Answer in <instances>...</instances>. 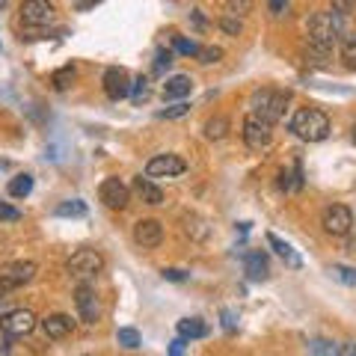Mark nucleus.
I'll return each mask as SVG.
<instances>
[{
	"label": "nucleus",
	"instance_id": "2",
	"mask_svg": "<svg viewBox=\"0 0 356 356\" xmlns=\"http://www.w3.org/2000/svg\"><path fill=\"white\" fill-rule=\"evenodd\" d=\"M309 42L321 48H333L344 36V15L330 9V12H315L309 21Z\"/></svg>",
	"mask_w": 356,
	"mask_h": 356
},
{
	"label": "nucleus",
	"instance_id": "30",
	"mask_svg": "<svg viewBox=\"0 0 356 356\" xmlns=\"http://www.w3.org/2000/svg\"><path fill=\"white\" fill-rule=\"evenodd\" d=\"M196 57H199V63H205V66H211V63H220V59H223V48L205 45V48H199V51H196Z\"/></svg>",
	"mask_w": 356,
	"mask_h": 356
},
{
	"label": "nucleus",
	"instance_id": "23",
	"mask_svg": "<svg viewBox=\"0 0 356 356\" xmlns=\"http://www.w3.org/2000/svg\"><path fill=\"white\" fill-rule=\"evenodd\" d=\"M184 232L190 235L193 241H205V237H208V223L202 220V217L190 214V217H184Z\"/></svg>",
	"mask_w": 356,
	"mask_h": 356
},
{
	"label": "nucleus",
	"instance_id": "42",
	"mask_svg": "<svg viewBox=\"0 0 356 356\" xmlns=\"http://www.w3.org/2000/svg\"><path fill=\"white\" fill-rule=\"evenodd\" d=\"M267 6H270V12H273V15H282V12H285V6H288V0H267Z\"/></svg>",
	"mask_w": 356,
	"mask_h": 356
},
{
	"label": "nucleus",
	"instance_id": "5",
	"mask_svg": "<svg viewBox=\"0 0 356 356\" xmlns=\"http://www.w3.org/2000/svg\"><path fill=\"white\" fill-rule=\"evenodd\" d=\"M241 137H244L246 148H253V152H261V148H267V146H270V140H273V125L267 122V119L250 113V116L244 119Z\"/></svg>",
	"mask_w": 356,
	"mask_h": 356
},
{
	"label": "nucleus",
	"instance_id": "16",
	"mask_svg": "<svg viewBox=\"0 0 356 356\" xmlns=\"http://www.w3.org/2000/svg\"><path fill=\"white\" fill-rule=\"evenodd\" d=\"M134 193H137V199L146 202V205H164V190L157 187L152 178H143V175H137L134 178Z\"/></svg>",
	"mask_w": 356,
	"mask_h": 356
},
{
	"label": "nucleus",
	"instance_id": "27",
	"mask_svg": "<svg viewBox=\"0 0 356 356\" xmlns=\"http://www.w3.org/2000/svg\"><path fill=\"white\" fill-rule=\"evenodd\" d=\"M330 273H333V279L335 282H342V285H356V267H348V264H333L330 267Z\"/></svg>",
	"mask_w": 356,
	"mask_h": 356
},
{
	"label": "nucleus",
	"instance_id": "40",
	"mask_svg": "<svg viewBox=\"0 0 356 356\" xmlns=\"http://www.w3.org/2000/svg\"><path fill=\"white\" fill-rule=\"evenodd\" d=\"M330 3H333V9H335V12H350V9H353V3H356V0H330Z\"/></svg>",
	"mask_w": 356,
	"mask_h": 356
},
{
	"label": "nucleus",
	"instance_id": "33",
	"mask_svg": "<svg viewBox=\"0 0 356 356\" xmlns=\"http://www.w3.org/2000/svg\"><path fill=\"white\" fill-rule=\"evenodd\" d=\"M190 113V104H184V101H175L172 107H166V110L157 113V119H181Z\"/></svg>",
	"mask_w": 356,
	"mask_h": 356
},
{
	"label": "nucleus",
	"instance_id": "15",
	"mask_svg": "<svg viewBox=\"0 0 356 356\" xmlns=\"http://www.w3.org/2000/svg\"><path fill=\"white\" fill-rule=\"evenodd\" d=\"M42 333L48 335L51 342H59V339H66V335H72L75 333V321L68 318V315H48V318L42 321Z\"/></svg>",
	"mask_w": 356,
	"mask_h": 356
},
{
	"label": "nucleus",
	"instance_id": "9",
	"mask_svg": "<svg viewBox=\"0 0 356 356\" xmlns=\"http://www.w3.org/2000/svg\"><path fill=\"white\" fill-rule=\"evenodd\" d=\"M98 199L110 208V211H125L128 202H131V190H128V184L119 181V178H104L101 187H98Z\"/></svg>",
	"mask_w": 356,
	"mask_h": 356
},
{
	"label": "nucleus",
	"instance_id": "10",
	"mask_svg": "<svg viewBox=\"0 0 356 356\" xmlns=\"http://www.w3.org/2000/svg\"><path fill=\"white\" fill-rule=\"evenodd\" d=\"M187 172V161L178 155H155L146 164V175L148 178H175Z\"/></svg>",
	"mask_w": 356,
	"mask_h": 356
},
{
	"label": "nucleus",
	"instance_id": "46",
	"mask_svg": "<svg viewBox=\"0 0 356 356\" xmlns=\"http://www.w3.org/2000/svg\"><path fill=\"white\" fill-rule=\"evenodd\" d=\"M350 137H353V143H356V125H353V134Z\"/></svg>",
	"mask_w": 356,
	"mask_h": 356
},
{
	"label": "nucleus",
	"instance_id": "41",
	"mask_svg": "<svg viewBox=\"0 0 356 356\" xmlns=\"http://www.w3.org/2000/svg\"><path fill=\"white\" fill-rule=\"evenodd\" d=\"M184 348H187V339H184V335H178V339L170 344V353L178 356V353H184Z\"/></svg>",
	"mask_w": 356,
	"mask_h": 356
},
{
	"label": "nucleus",
	"instance_id": "31",
	"mask_svg": "<svg viewBox=\"0 0 356 356\" xmlns=\"http://www.w3.org/2000/svg\"><path fill=\"white\" fill-rule=\"evenodd\" d=\"M342 59H344V66L356 72V39H344L342 42Z\"/></svg>",
	"mask_w": 356,
	"mask_h": 356
},
{
	"label": "nucleus",
	"instance_id": "28",
	"mask_svg": "<svg viewBox=\"0 0 356 356\" xmlns=\"http://www.w3.org/2000/svg\"><path fill=\"white\" fill-rule=\"evenodd\" d=\"M75 77H77V72L72 66H66V68H59V72H54V77H51V83H54V89H59V92H63V89H68L75 83Z\"/></svg>",
	"mask_w": 356,
	"mask_h": 356
},
{
	"label": "nucleus",
	"instance_id": "12",
	"mask_svg": "<svg viewBox=\"0 0 356 356\" xmlns=\"http://www.w3.org/2000/svg\"><path fill=\"white\" fill-rule=\"evenodd\" d=\"M75 306H77V315H81L83 324H98V318H101V309H98V297L95 291L89 288V282H81L75 291Z\"/></svg>",
	"mask_w": 356,
	"mask_h": 356
},
{
	"label": "nucleus",
	"instance_id": "19",
	"mask_svg": "<svg viewBox=\"0 0 356 356\" xmlns=\"http://www.w3.org/2000/svg\"><path fill=\"white\" fill-rule=\"evenodd\" d=\"M267 244H270V246H273V253L279 255V259H285V261H288V267H294V270H297V267L303 264V259H300V255L294 253V246H291L288 241H282L279 235H273V232H270V235H267Z\"/></svg>",
	"mask_w": 356,
	"mask_h": 356
},
{
	"label": "nucleus",
	"instance_id": "34",
	"mask_svg": "<svg viewBox=\"0 0 356 356\" xmlns=\"http://www.w3.org/2000/svg\"><path fill=\"white\" fill-rule=\"evenodd\" d=\"M172 48H175L178 54H187V57H196V51H199V45H196L193 39H184V36H175Z\"/></svg>",
	"mask_w": 356,
	"mask_h": 356
},
{
	"label": "nucleus",
	"instance_id": "13",
	"mask_svg": "<svg viewBox=\"0 0 356 356\" xmlns=\"http://www.w3.org/2000/svg\"><path fill=\"white\" fill-rule=\"evenodd\" d=\"M0 330L6 335H27V333L36 330V315L30 309L6 312V315H0Z\"/></svg>",
	"mask_w": 356,
	"mask_h": 356
},
{
	"label": "nucleus",
	"instance_id": "38",
	"mask_svg": "<svg viewBox=\"0 0 356 356\" xmlns=\"http://www.w3.org/2000/svg\"><path fill=\"white\" fill-rule=\"evenodd\" d=\"M170 66H172V51H157V57H155V72L164 75V68H170Z\"/></svg>",
	"mask_w": 356,
	"mask_h": 356
},
{
	"label": "nucleus",
	"instance_id": "25",
	"mask_svg": "<svg viewBox=\"0 0 356 356\" xmlns=\"http://www.w3.org/2000/svg\"><path fill=\"white\" fill-rule=\"evenodd\" d=\"M333 57V48H321V45H312L309 42V48H306V63H312V66H326V59Z\"/></svg>",
	"mask_w": 356,
	"mask_h": 356
},
{
	"label": "nucleus",
	"instance_id": "24",
	"mask_svg": "<svg viewBox=\"0 0 356 356\" xmlns=\"http://www.w3.org/2000/svg\"><path fill=\"white\" fill-rule=\"evenodd\" d=\"M116 342H119V344H122V348H125V350H137V348H140V344H143V339H140V333H137V330H134V326H122V330H119V333H116Z\"/></svg>",
	"mask_w": 356,
	"mask_h": 356
},
{
	"label": "nucleus",
	"instance_id": "45",
	"mask_svg": "<svg viewBox=\"0 0 356 356\" xmlns=\"http://www.w3.org/2000/svg\"><path fill=\"white\" fill-rule=\"evenodd\" d=\"M95 3H101V0H77V9H89V6H95Z\"/></svg>",
	"mask_w": 356,
	"mask_h": 356
},
{
	"label": "nucleus",
	"instance_id": "18",
	"mask_svg": "<svg viewBox=\"0 0 356 356\" xmlns=\"http://www.w3.org/2000/svg\"><path fill=\"white\" fill-rule=\"evenodd\" d=\"M244 267H246V276H250L253 282H264L267 276H270V267H267V255H264L261 250H253V253H246Z\"/></svg>",
	"mask_w": 356,
	"mask_h": 356
},
{
	"label": "nucleus",
	"instance_id": "3",
	"mask_svg": "<svg viewBox=\"0 0 356 356\" xmlns=\"http://www.w3.org/2000/svg\"><path fill=\"white\" fill-rule=\"evenodd\" d=\"M288 101H291L288 89H259V92H253L250 107H253L255 116H261L270 125H276L285 116V107H288Z\"/></svg>",
	"mask_w": 356,
	"mask_h": 356
},
{
	"label": "nucleus",
	"instance_id": "43",
	"mask_svg": "<svg viewBox=\"0 0 356 356\" xmlns=\"http://www.w3.org/2000/svg\"><path fill=\"white\" fill-rule=\"evenodd\" d=\"M223 326H226V333H235V312L223 309Z\"/></svg>",
	"mask_w": 356,
	"mask_h": 356
},
{
	"label": "nucleus",
	"instance_id": "44",
	"mask_svg": "<svg viewBox=\"0 0 356 356\" xmlns=\"http://www.w3.org/2000/svg\"><path fill=\"white\" fill-rule=\"evenodd\" d=\"M339 353H344V356H353L356 353V342H348L344 348H339Z\"/></svg>",
	"mask_w": 356,
	"mask_h": 356
},
{
	"label": "nucleus",
	"instance_id": "32",
	"mask_svg": "<svg viewBox=\"0 0 356 356\" xmlns=\"http://www.w3.org/2000/svg\"><path fill=\"white\" fill-rule=\"evenodd\" d=\"M131 98H134V104H143V101H148V81L146 77H137V81H131Z\"/></svg>",
	"mask_w": 356,
	"mask_h": 356
},
{
	"label": "nucleus",
	"instance_id": "14",
	"mask_svg": "<svg viewBox=\"0 0 356 356\" xmlns=\"http://www.w3.org/2000/svg\"><path fill=\"white\" fill-rule=\"evenodd\" d=\"M164 241V226L157 220H137L134 223V244L140 250H157Z\"/></svg>",
	"mask_w": 356,
	"mask_h": 356
},
{
	"label": "nucleus",
	"instance_id": "36",
	"mask_svg": "<svg viewBox=\"0 0 356 356\" xmlns=\"http://www.w3.org/2000/svg\"><path fill=\"white\" fill-rule=\"evenodd\" d=\"M309 353H339V344L324 342V339H315V342H309Z\"/></svg>",
	"mask_w": 356,
	"mask_h": 356
},
{
	"label": "nucleus",
	"instance_id": "1",
	"mask_svg": "<svg viewBox=\"0 0 356 356\" xmlns=\"http://www.w3.org/2000/svg\"><path fill=\"white\" fill-rule=\"evenodd\" d=\"M288 128L303 143H321L330 137V116L318 110V107H300V110L291 116Z\"/></svg>",
	"mask_w": 356,
	"mask_h": 356
},
{
	"label": "nucleus",
	"instance_id": "21",
	"mask_svg": "<svg viewBox=\"0 0 356 356\" xmlns=\"http://www.w3.org/2000/svg\"><path fill=\"white\" fill-rule=\"evenodd\" d=\"M178 335H184L187 342L205 339V335H208V324L202 318H184V321H178Z\"/></svg>",
	"mask_w": 356,
	"mask_h": 356
},
{
	"label": "nucleus",
	"instance_id": "17",
	"mask_svg": "<svg viewBox=\"0 0 356 356\" xmlns=\"http://www.w3.org/2000/svg\"><path fill=\"white\" fill-rule=\"evenodd\" d=\"M190 92H193V77H187V75L166 77V83H164V98L166 101H181V98H187Z\"/></svg>",
	"mask_w": 356,
	"mask_h": 356
},
{
	"label": "nucleus",
	"instance_id": "8",
	"mask_svg": "<svg viewBox=\"0 0 356 356\" xmlns=\"http://www.w3.org/2000/svg\"><path fill=\"white\" fill-rule=\"evenodd\" d=\"M36 261H15V264H6L0 270V288L3 291H15V288H24V285L36 276Z\"/></svg>",
	"mask_w": 356,
	"mask_h": 356
},
{
	"label": "nucleus",
	"instance_id": "37",
	"mask_svg": "<svg viewBox=\"0 0 356 356\" xmlns=\"http://www.w3.org/2000/svg\"><path fill=\"white\" fill-rule=\"evenodd\" d=\"M0 220L3 223H15V220H21V211L12 205H6V202H0Z\"/></svg>",
	"mask_w": 356,
	"mask_h": 356
},
{
	"label": "nucleus",
	"instance_id": "6",
	"mask_svg": "<svg viewBox=\"0 0 356 356\" xmlns=\"http://www.w3.org/2000/svg\"><path fill=\"white\" fill-rule=\"evenodd\" d=\"M321 226L326 235L333 237H344L353 232V211L348 205H326L321 214Z\"/></svg>",
	"mask_w": 356,
	"mask_h": 356
},
{
	"label": "nucleus",
	"instance_id": "20",
	"mask_svg": "<svg viewBox=\"0 0 356 356\" xmlns=\"http://www.w3.org/2000/svg\"><path fill=\"white\" fill-rule=\"evenodd\" d=\"M205 140H211V143H217V140H226L229 137V131H232V122L226 116H214V119H208L205 122Z\"/></svg>",
	"mask_w": 356,
	"mask_h": 356
},
{
	"label": "nucleus",
	"instance_id": "35",
	"mask_svg": "<svg viewBox=\"0 0 356 356\" xmlns=\"http://www.w3.org/2000/svg\"><path fill=\"white\" fill-rule=\"evenodd\" d=\"M220 27H223L229 36H237V33H241V30H244L241 18H235V15H223V18H220Z\"/></svg>",
	"mask_w": 356,
	"mask_h": 356
},
{
	"label": "nucleus",
	"instance_id": "22",
	"mask_svg": "<svg viewBox=\"0 0 356 356\" xmlns=\"http://www.w3.org/2000/svg\"><path fill=\"white\" fill-rule=\"evenodd\" d=\"M9 196H12V199H27L30 193H33V175L30 172H21V175H15L12 181H9Z\"/></svg>",
	"mask_w": 356,
	"mask_h": 356
},
{
	"label": "nucleus",
	"instance_id": "11",
	"mask_svg": "<svg viewBox=\"0 0 356 356\" xmlns=\"http://www.w3.org/2000/svg\"><path fill=\"white\" fill-rule=\"evenodd\" d=\"M101 83H104V92H107L110 101H122V98L131 95V75H128L122 66H110V68H107Z\"/></svg>",
	"mask_w": 356,
	"mask_h": 356
},
{
	"label": "nucleus",
	"instance_id": "4",
	"mask_svg": "<svg viewBox=\"0 0 356 356\" xmlns=\"http://www.w3.org/2000/svg\"><path fill=\"white\" fill-rule=\"evenodd\" d=\"M66 270L75 282H92L95 276L104 270V255L98 250H77L72 259H68Z\"/></svg>",
	"mask_w": 356,
	"mask_h": 356
},
{
	"label": "nucleus",
	"instance_id": "39",
	"mask_svg": "<svg viewBox=\"0 0 356 356\" xmlns=\"http://www.w3.org/2000/svg\"><path fill=\"white\" fill-rule=\"evenodd\" d=\"M164 279H170V282H184L187 273L178 270V267H170V270H164Z\"/></svg>",
	"mask_w": 356,
	"mask_h": 356
},
{
	"label": "nucleus",
	"instance_id": "7",
	"mask_svg": "<svg viewBox=\"0 0 356 356\" xmlns=\"http://www.w3.org/2000/svg\"><path fill=\"white\" fill-rule=\"evenodd\" d=\"M57 9L51 0H24L21 3V24L24 27H48L54 24Z\"/></svg>",
	"mask_w": 356,
	"mask_h": 356
},
{
	"label": "nucleus",
	"instance_id": "29",
	"mask_svg": "<svg viewBox=\"0 0 356 356\" xmlns=\"http://www.w3.org/2000/svg\"><path fill=\"white\" fill-rule=\"evenodd\" d=\"M57 217H86V202L81 199H68L57 208Z\"/></svg>",
	"mask_w": 356,
	"mask_h": 356
},
{
	"label": "nucleus",
	"instance_id": "47",
	"mask_svg": "<svg viewBox=\"0 0 356 356\" xmlns=\"http://www.w3.org/2000/svg\"><path fill=\"white\" fill-rule=\"evenodd\" d=\"M0 170H6V161H0Z\"/></svg>",
	"mask_w": 356,
	"mask_h": 356
},
{
	"label": "nucleus",
	"instance_id": "26",
	"mask_svg": "<svg viewBox=\"0 0 356 356\" xmlns=\"http://www.w3.org/2000/svg\"><path fill=\"white\" fill-rule=\"evenodd\" d=\"M223 12L235 15V18H244V15L253 12V0H223Z\"/></svg>",
	"mask_w": 356,
	"mask_h": 356
}]
</instances>
